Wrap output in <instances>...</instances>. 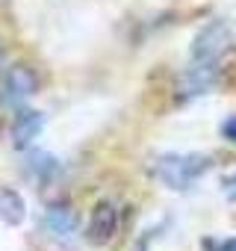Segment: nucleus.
<instances>
[{
	"mask_svg": "<svg viewBox=\"0 0 236 251\" xmlns=\"http://www.w3.org/2000/svg\"><path fill=\"white\" fill-rule=\"evenodd\" d=\"M3 65H6V50H3V45H0V71H3Z\"/></svg>",
	"mask_w": 236,
	"mask_h": 251,
	"instance_id": "nucleus-12",
	"label": "nucleus"
},
{
	"mask_svg": "<svg viewBox=\"0 0 236 251\" xmlns=\"http://www.w3.org/2000/svg\"><path fill=\"white\" fill-rule=\"evenodd\" d=\"M0 219L6 225H21L27 219V201L15 189H0Z\"/></svg>",
	"mask_w": 236,
	"mask_h": 251,
	"instance_id": "nucleus-8",
	"label": "nucleus"
},
{
	"mask_svg": "<svg viewBox=\"0 0 236 251\" xmlns=\"http://www.w3.org/2000/svg\"><path fill=\"white\" fill-rule=\"evenodd\" d=\"M39 92V77L30 65H12L3 71V83H0V103L6 109H21L27 100Z\"/></svg>",
	"mask_w": 236,
	"mask_h": 251,
	"instance_id": "nucleus-3",
	"label": "nucleus"
},
{
	"mask_svg": "<svg viewBox=\"0 0 236 251\" xmlns=\"http://www.w3.org/2000/svg\"><path fill=\"white\" fill-rule=\"evenodd\" d=\"M45 130V115L39 109H30V106H21L15 109V118H12V127H9V136H12V145L15 148H27L39 139V133Z\"/></svg>",
	"mask_w": 236,
	"mask_h": 251,
	"instance_id": "nucleus-5",
	"label": "nucleus"
},
{
	"mask_svg": "<svg viewBox=\"0 0 236 251\" xmlns=\"http://www.w3.org/2000/svg\"><path fill=\"white\" fill-rule=\"evenodd\" d=\"M230 50V30L221 21H210L207 27H201V33L192 42V53H189V65L180 77V100H192L207 95L221 71L224 53Z\"/></svg>",
	"mask_w": 236,
	"mask_h": 251,
	"instance_id": "nucleus-1",
	"label": "nucleus"
},
{
	"mask_svg": "<svg viewBox=\"0 0 236 251\" xmlns=\"http://www.w3.org/2000/svg\"><path fill=\"white\" fill-rule=\"evenodd\" d=\"M221 136H224L227 142H236V115H230V118L221 124Z\"/></svg>",
	"mask_w": 236,
	"mask_h": 251,
	"instance_id": "nucleus-10",
	"label": "nucleus"
},
{
	"mask_svg": "<svg viewBox=\"0 0 236 251\" xmlns=\"http://www.w3.org/2000/svg\"><path fill=\"white\" fill-rule=\"evenodd\" d=\"M204 248L207 251H236V236H227V239H204Z\"/></svg>",
	"mask_w": 236,
	"mask_h": 251,
	"instance_id": "nucleus-9",
	"label": "nucleus"
},
{
	"mask_svg": "<svg viewBox=\"0 0 236 251\" xmlns=\"http://www.w3.org/2000/svg\"><path fill=\"white\" fill-rule=\"evenodd\" d=\"M45 227H47L56 239L68 242V239L77 236L80 219H77V213H74L71 204H65V201H50V204L45 207Z\"/></svg>",
	"mask_w": 236,
	"mask_h": 251,
	"instance_id": "nucleus-4",
	"label": "nucleus"
},
{
	"mask_svg": "<svg viewBox=\"0 0 236 251\" xmlns=\"http://www.w3.org/2000/svg\"><path fill=\"white\" fill-rule=\"evenodd\" d=\"M210 166L212 163L204 154H163L154 160L151 172L163 186H168L174 192H186L210 172Z\"/></svg>",
	"mask_w": 236,
	"mask_h": 251,
	"instance_id": "nucleus-2",
	"label": "nucleus"
},
{
	"mask_svg": "<svg viewBox=\"0 0 236 251\" xmlns=\"http://www.w3.org/2000/svg\"><path fill=\"white\" fill-rule=\"evenodd\" d=\"M24 169H27L39 183H50V180H56L59 172H62L59 160H56L53 154H47V151H30L27 160H24Z\"/></svg>",
	"mask_w": 236,
	"mask_h": 251,
	"instance_id": "nucleus-7",
	"label": "nucleus"
},
{
	"mask_svg": "<svg viewBox=\"0 0 236 251\" xmlns=\"http://www.w3.org/2000/svg\"><path fill=\"white\" fill-rule=\"evenodd\" d=\"M115 233H118V207L112 201H100L89 219V242L106 245Z\"/></svg>",
	"mask_w": 236,
	"mask_h": 251,
	"instance_id": "nucleus-6",
	"label": "nucleus"
},
{
	"mask_svg": "<svg viewBox=\"0 0 236 251\" xmlns=\"http://www.w3.org/2000/svg\"><path fill=\"white\" fill-rule=\"evenodd\" d=\"M224 195H227L230 201H236V172L224 177Z\"/></svg>",
	"mask_w": 236,
	"mask_h": 251,
	"instance_id": "nucleus-11",
	"label": "nucleus"
}]
</instances>
